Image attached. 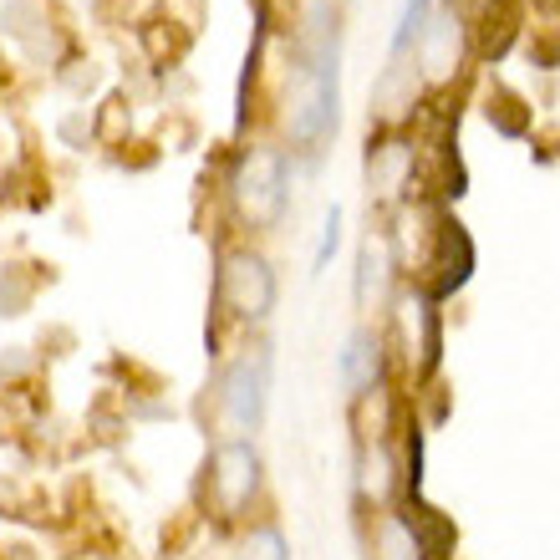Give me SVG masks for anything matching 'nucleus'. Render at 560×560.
<instances>
[{
  "label": "nucleus",
  "instance_id": "1",
  "mask_svg": "<svg viewBox=\"0 0 560 560\" xmlns=\"http://www.w3.org/2000/svg\"><path fill=\"white\" fill-rule=\"evenodd\" d=\"M205 494L214 520H240L260 494V454H255L250 439H224L214 454H209L205 469Z\"/></svg>",
  "mask_w": 560,
  "mask_h": 560
},
{
  "label": "nucleus",
  "instance_id": "2",
  "mask_svg": "<svg viewBox=\"0 0 560 560\" xmlns=\"http://www.w3.org/2000/svg\"><path fill=\"white\" fill-rule=\"evenodd\" d=\"M214 306L235 322H266L270 306H276V276L260 255L240 250V255H224L220 280H214Z\"/></svg>",
  "mask_w": 560,
  "mask_h": 560
},
{
  "label": "nucleus",
  "instance_id": "3",
  "mask_svg": "<svg viewBox=\"0 0 560 560\" xmlns=\"http://www.w3.org/2000/svg\"><path fill=\"white\" fill-rule=\"evenodd\" d=\"M220 402H224V423L235 433H255L260 418H266V402H270V352L266 347H250L230 362L220 383Z\"/></svg>",
  "mask_w": 560,
  "mask_h": 560
},
{
  "label": "nucleus",
  "instance_id": "4",
  "mask_svg": "<svg viewBox=\"0 0 560 560\" xmlns=\"http://www.w3.org/2000/svg\"><path fill=\"white\" fill-rule=\"evenodd\" d=\"M235 209L250 224H276L285 209V159L280 153H245L235 168Z\"/></svg>",
  "mask_w": 560,
  "mask_h": 560
},
{
  "label": "nucleus",
  "instance_id": "5",
  "mask_svg": "<svg viewBox=\"0 0 560 560\" xmlns=\"http://www.w3.org/2000/svg\"><path fill=\"white\" fill-rule=\"evenodd\" d=\"M331 128H337V51L316 61V72H311L306 92H301V103L291 113V138L311 153Z\"/></svg>",
  "mask_w": 560,
  "mask_h": 560
},
{
  "label": "nucleus",
  "instance_id": "6",
  "mask_svg": "<svg viewBox=\"0 0 560 560\" xmlns=\"http://www.w3.org/2000/svg\"><path fill=\"white\" fill-rule=\"evenodd\" d=\"M423 270H428V291H423L428 301H448L454 291H464L469 276H474V240H469V230L454 224V220H443L439 240H433V250H428V260H423Z\"/></svg>",
  "mask_w": 560,
  "mask_h": 560
},
{
  "label": "nucleus",
  "instance_id": "7",
  "mask_svg": "<svg viewBox=\"0 0 560 560\" xmlns=\"http://www.w3.org/2000/svg\"><path fill=\"white\" fill-rule=\"evenodd\" d=\"M402 525L413 535L418 560H454L458 530L443 510H433V504H423V500H402Z\"/></svg>",
  "mask_w": 560,
  "mask_h": 560
},
{
  "label": "nucleus",
  "instance_id": "8",
  "mask_svg": "<svg viewBox=\"0 0 560 560\" xmlns=\"http://www.w3.org/2000/svg\"><path fill=\"white\" fill-rule=\"evenodd\" d=\"M341 387H347L352 398H368V393L383 387V337H372V331H352V337H347Z\"/></svg>",
  "mask_w": 560,
  "mask_h": 560
},
{
  "label": "nucleus",
  "instance_id": "9",
  "mask_svg": "<svg viewBox=\"0 0 560 560\" xmlns=\"http://www.w3.org/2000/svg\"><path fill=\"white\" fill-rule=\"evenodd\" d=\"M362 489H368L377 504H383L393 489H402V479L393 474V458H387L383 443H377V448H368V458H362Z\"/></svg>",
  "mask_w": 560,
  "mask_h": 560
},
{
  "label": "nucleus",
  "instance_id": "10",
  "mask_svg": "<svg viewBox=\"0 0 560 560\" xmlns=\"http://www.w3.org/2000/svg\"><path fill=\"white\" fill-rule=\"evenodd\" d=\"M235 560H291V550H285V535H280L276 525H255V530L240 540Z\"/></svg>",
  "mask_w": 560,
  "mask_h": 560
},
{
  "label": "nucleus",
  "instance_id": "11",
  "mask_svg": "<svg viewBox=\"0 0 560 560\" xmlns=\"http://www.w3.org/2000/svg\"><path fill=\"white\" fill-rule=\"evenodd\" d=\"M377 560H418V546H413V535H408V525H402V515L383 520V530H377Z\"/></svg>",
  "mask_w": 560,
  "mask_h": 560
},
{
  "label": "nucleus",
  "instance_id": "12",
  "mask_svg": "<svg viewBox=\"0 0 560 560\" xmlns=\"http://www.w3.org/2000/svg\"><path fill=\"white\" fill-rule=\"evenodd\" d=\"M489 118L500 122L504 133H525V113H520V97H510V92H494V97H489Z\"/></svg>",
  "mask_w": 560,
  "mask_h": 560
},
{
  "label": "nucleus",
  "instance_id": "13",
  "mask_svg": "<svg viewBox=\"0 0 560 560\" xmlns=\"http://www.w3.org/2000/svg\"><path fill=\"white\" fill-rule=\"evenodd\" d=\"M337 240H341V209L326 214V230H322V250H316V270H326V260L337 255Z\"/></svg>",
  "mask_w": 560,
  "mask_h": 560
}]
</instances>
